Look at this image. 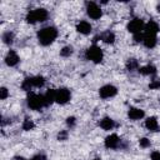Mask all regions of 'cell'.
<instances>
[{
	"instance_id": "21",
	"label": "cell",
	"mask_w": 160,
	"mask_h": 160,
	"mask_svg": "<svg viewBox=\"0 0 160 160\" xmlns=\"http://www.w3.org/2000/svg\"><path fill=\"white\" fill-rule=\"evenodd\" d=\"M2 41L6 45H11L14 42V32L12 31H5L2 34Z\"/></svg>"
},
{
	"instance_id": "9",
	"label": "cell",
	"mask_w": 160,
	"mask_h": 160,
	"mask_svg": "<svg viewBox=\"0 0 160 160\" xmlns=\"http://www.w3.org/2000/svg\"><path fill=\"white\" fill-rule=\"evenodd\" d=\"M105 148H108V149H119V148H122L120 138L116 134H111V135L106 136V139H105Z\"/></svg>"
},
{
	"instance_id": "25",
	"label": "cell",
	"mask_w": 160,
	"mask_h": 160,
	"mask_svg": "<svg viewBox=\"0 0 160 160\" xmlns=\"http://www.w3.org/2000/svg\"><path fill=\"white\" fill-rule=\"evenodd\" d=\"M72 48L71 46H64L61 50H60V55L61 56H64V58H68V56H70L71 54H72Z\"/></svg>"
},
{
	"instance_id": "18",
	"label": "cell",
	"mask_w": 160,
	"mask_h": 160,
	"mask_svg": "<svg viewBox=\"0 0 160 160\" xmlns=\"http://www.w3.org/2000/svg\"><path fill=\"white\" fill-rule=\"evenodd\" d=\"M139 72L141 74V75H155L156 74V68L154 66V65H145V66H142V68H140L139 69Z\"/></svg>"
},
{
	"instance_id": "30",
	"label": "cell",
	"mask_w": 160,
	"mask_h": 160,
	"mask_svg": "<svg viewBox=\"0 0 160 160\" xmlns=\"http://www.w3.org/2000/svg\"><path fill=\"white\" fill-rule=\"evenodd\" d=\"M8 96H9L8 89H6V88H1V89H0V99H1V100H5Z\"/></svg>"
},
{
	"instance_id": "32",
	"label": "cell",
	"mask_w": 160,
	"mask_h": 160,
	"mask_svg": "<svg viewBox=\"0 0 160 160\" xmlns=\"http://www.w3.org/2000/svg\"><path fill=\"white\" fill-rule=\"evenodd\" d=\"M150 158H151V160H160V152L159 151H152Z\"/></svg>"
},
{
	"instance_id": "17",
	"label": "cell",
	"mask_w": 160,
	"mask_h": 160,
	"mask_svg": "<svg viewBox=\"0 0 160 160\" xmlns=\"http://www.w3.org/2000/svg\"><path fill=\"white\" fill-rule=\"evenodd\" d=\"M144 32L145 34H151V35H156L158 34V31H159V25L155 22V21H152V20H150L146 25H145V28H144Z\"/></svg>"
},
{
	"instance_id": "22",
	"label": "cell",
	"mask_w": 160,
	"mask_h": 160,
	"mask_svg": "<svg viewBox=\"0 0 160 160\" xmlns=\"http://www.w3.org/2000/svg\"><path fill=\"white\" fill-rule=\"evenodd\" d=\"M126 69L129 71H134V70L139 69V61L136 59H129L126 61Z\"/></svg>"
},
{
	"instance_id": "35",
	"label": "cell",
	"mask_w": 160,
	"mask_h": 160,
	"mask_svg": "<svg viewBox=\"0 0 160 160\" xmlns=\"http://www.w3.org/2000/svg\"><path fill=\"white\" fill-rule=\"evenodd\" d=\"M92 160H101V159H99V158H95V159H92Z\"/></svg>"
},
{
	"instance_id": "10",
	"label": "cell",
	"mask_w": 160,
	"mask_h": 160,
	"mask_svg": "<svg viewBox=\"0 0 160 160\" xmlns=\"http://www.w3.org/2000/svg\"><path fill=\"white\" fill-rule=\"evenodd\" d=\"M98 39L102 40V41L106 42V44H112V42L115 41V34H114L112 31L108 30V31H104V32L99 34L98 36H95V38H94V41H98Z\"/></svg>"
},
{
	"instance_id": "23",
	"label": "cell",
	"mask_w": 160,
	"mask_h": 160,
	"mask_svg": "<svg viewBox=\"0 0 160 160\" xmlns=\"http://www.w3.org/2000/svg\"><path fill=\"white\" fill-rule=\"evenodd\" d=\"M35 128V124L31 119H25L24 122H22V130L25 131H29V130H32Z\"/></svg>"
},
{
	"instance_id": "14",
	"label": "cell",
	"mask_w": 160,
	"mask_h": 160,
	"mask_svg": "<svg viewBox=\"0 0 160 160\" xmlns=\"http://www.w3.org/2000/svg\"><path fill=\"white\" fill-rule=\"evenodd\" d=\"M156 40H158V39H156V35H151V34H145V32H144L142 42H144V45H145L146 48H149V49L155 48Z\"/></svg>"
},
{
	"instance_id": "29",
	"label": "cell",
	"mask_w": 160,
	"mask_h": 160,
	"mask_svg": "<svg viewBox=\"0 0 160 160\" xmlns=\"http://www.w3.org/2000/svg\"><path fill=\"white\" fill-rule=\"evenodd\" d=\"M75 124H76V119H75L74 116H69V118L66 119V125H68L69 128H74Z\"/></svg>"
},
{
	"instance_id": "33",
	"label": "cell",
	"mask_w": 160,
	"mask_h": 160,
	"mask_svg": "<svg viewBox=\"0 0 160 160\" xmlns=\"http://www.w3.org/2000/svg\"><path fill=\"white\" fill-rule=\"evenodd\" d=\"M11 160H26L24 156H20V155H18V156H14Z\"/></svg>"
},
{
	"instance_id": "28",
	"label": "cell",
	"mask_w": 160,
	"mask_h": 160,
	"mask_svg": "<svg viewBox=\"0 0 160 160\" xmlns=\"http://www.w3.org/2000/svg\"><path fill=\"white\" fill-rule=\"evenodd\" d=\"M149 88L151 90H156V89H160V80L155 79V80H151V82L149 84Z\"/></svg>"
},
{
	"instance_id": "19",
	"label": "cell",
	"mask_w": 160,
	"mask_h": 160,
	"mask_svg": "<svg viewBox=\"0 0 160 160\" xmlns=\"http://www.w3.org/2000/svg\"><path fill=\"white\" fill-rule=\"evenodd\" d=\"M31 79V84H32V88H42L44 84H45V79L40 75L38 76H30Z\"/></svg>"
},
{
	"instance_id": "16",
	"label": "cell",
	"mask_w": 160,
	"mask_h": 160,
	"mask_svg": "<svg viewBox=\"0 0 160 160\" xmlns=\"http://www.w3.org/2000/svg\"><path fill=\"white\" fill-rule=\"evenodd\" d=\"M145 128L150 131H158L159 130V122L155 116H150L145 120Z\"/></svg>"
},
{
	"instance_id": "6",
	"label": "cell",
	"mask_w": 160,
	"mask_h": 160,
	"mask_svg": "<svg viewBox=\"0 0 160 160\" xmlns=\"http://www.w3.org/2000/svg\"><path fill=\"white\" fill-rule=\"evenodd\" d=\"M144 28H145V24H144V21H142L141 19H139V18H135V19L130 20L129 24H128V26H126L128 31L131 32V34H134V35L141 34V31L144 30Z\"/></svg>"
},
{
	"instance_id": "12",
	"label": "cell",
	"mask_w": 160,
	"mask_h": 160,
	"mask_svg": "<svg viewBox=\"0 0 160 160\" xmlns=\"http://www.w3.org/2000/svg\"><path fill=\"white\" fill-rule=\"evenodd\" d=\"M144 115H145L144 110H141L139 108H130L128 110V116L130 120H140L144 118Z\"/></svg>"
},
{
	"instance_id": "11",
	"label": "cell",
	"mask_w": 160,
	"mask_h": 160,
	"mask_svg": "<svg viewBox=\"0 0 160 160\" xmlns=\"http://www.w3.org/2000/svg\"><path fill=\"white\" fill-rule=\"evenodd\" d=\"M5 64L8 65V66H15L18 62H19V55L16 54V51L15 50H9V52L6 54V56H5Z\"/></svg>"
},
{
	"instance_id": "24",
	"label": "cell",
	"mask_w": 160,
	"mask_h": 160,
	"mask_svg": "<svg viewBox=\"0 0 160 160\" xmlns=\"http://www.w3.org/2000/svg\"><path fill=\"white\" fill-rule=\"evenodd\" d=\"M31 88H32L31 79H30V78H25L24 81H22V84H21V89H22L24 91H30Z\"/></svg>"
},
{
	"instance_id": "8",
	"label": "cell",
	"mask_w": 160,
	"mask_h": 160,
	"mask_svg": "<svg viewBox=\"0 0 160 160\" xmlns=\"http://www.w3.org/2000/svg\"><path fill=\"white\" fill-rule=\"evenodd\" d=\"M116 94H118V89L114 85H110V84L104 85L99 90V95H100L101 99H110V98L115 96Z\"/></svg>"
},
{
	"instance_id": "15",
	"label": "cell",
	"mask_w": 160,
	"mask_h": 160,
	"mask_svg": "<svg viewBox=\"0 0 160 160\" xmlns=\"http://www.w3.org/2000/svg\"><path fill=\"white\" fill-rule=\"evenodd\" d=\"M99 125H100V128L104 129V130H112L114 126H115V121H114L111 118L105 116V118H102V119L99 121Z\"/></svg>"
},
{
	"instance_id": "1",
	"label": "cell",
	"mask_w": 160,
	"mask_h": 160,
	"mask_svg": "<svg viewBox=\"0 0 160 160\" xmlns=\"http://www.w3.org/2000/svg\"><path fill=\"white\" fill-rule=\"evenodd\" d=\"M58 38V30L54 26H45L38 31V41L42 46H48Z\"/></svg>"
},
{
	"instance_id": "31",
	"label": "cell",
	"mask_w": 160,
	"mask_h": 160,
	"mask_svg": "<svg viewBox=\"0 0 160 160\" xmlns=\"http://www.w3.org/2000/svg\"><path fill=\"white\" fill-rule=\"evenodd\" d=\"M30 160H46V156H45L44 154H36V155H34Z\"/></svg>"
},
{
	"instance_id": "2",
	"label": "cell",
	"mask_w": 160,
	"mask_h": 160,
	"mask_svg": "<svg viewBox=\"0 0 160 160\" xmlns=\"http://www.w3.org/2000/svg\"><path fill=\"white\" fill-rule=\"evenodd\" d=\"M49 14H48V10L46 9H42V8H38L35 10H31L26 14V22L29 24H35V22H42L48 19Z\"/></svg>"
},
{
	"instance_id": "13",
	"label": "cell",
	"mask_w": 160,
	"mask_h": 160,
	"mask_svg": "<svg viewBox=\"0 0 160 160\" xmlns=\"http://www.w3.org/2000/svg\"><path fill=\"white\" fill-rule=\"evenodd\" d=\"M91 25L88 22V21H85V20H82V21H80L78 25H76V30H78V32H80V34H82V35H88V34H90L91 32Z\"/></svg>"
},
{
	"instance_id": "7",
	"label": "cell",
	"mask_w": 160,
	"mask_h": 160,
	"mask_svg": "<svg viewBox=\"0 0 160 160\" xmlns=\"http://www.w3.org/2000/svg\"><path fill=\"white\" fill-rule=\"evenodd\" d=\"M71 98V94H70V90L66 89V88H60L56 90V96H55V101L64 105L66 104Z\"/></svg>"
},
{
	"instance_id": "34",
	"label": "cell",
	"mask_w": 160,
	"mask_h": 160,
	"mask_svg": "<svg viewBox=\"0 0 160 160\" xmlns=\"http://www.w3.org/2000/svg\"><path fill=\"white\" fill-rule=\"evenodd\" d=\"M156 10H158V12H160V4H158V6H156Z\"/></svg>"
},
{
	"instance_id": "4",
	"label": "cell",
	"mask_w": 160,
	"mask_h": 160,
	"mask_svg": "<svg viewBox=\"0 0 160 160\" xmlns=\"http://www.w3.org/2000/svg\"><path fill=\"white\" fill-rule=\"evenodd\" d=\"M85 58H86L88 60H90V61L98 64V62H101V61H102L104 52H102V50H101L99 46L92 45V46H90V48L85 51Z\"/></svg>"
},
{
	"instance_id": "26",
	"label": "cell",
	"mask_w": 160,
	"mask_h": 160,
	"mask_svg": "<svg viewBox=\"0 0 160 160\" xmlns=\"http://www.w3.org/2000/svg\"><path fill=\"white\" fill-rule=\"evenodd\" d=\"M68 136H69V132H68L66 130H60V132L58 134V140L65 141V140L68 139Z\"/></svg>"
},
{
	"instance_id": "5",
	"label": "cell",
	"mask_w": 160,
	"mask_h": 160,
	"mask_svg": "<svg viewBox=\"0 0 160 160\" xmlns=\"http://www.w3.org/2000/svg\"><path fill=\"white\" fill-rule=\"evenodd\" d=\"M86 14L92 20H98L102 16V11H101L100 6L94 1H88L86 2Z\"/></svg>"
},
{
	"instance_id": "3",
	"label": "cell",
	"mask_w": 160,
	"mask_h": 160,
	"mask_svg": "<svg viewBox=\"0 0 160 160\" xmlns=\"http://www.w3.org/2000/svg\"><path fill=\"white\" fill-rule=\"evenodd\" d=\"M26 104L31 110H40L41 108L46 106L45 96L40 94H35V92H29L26 98Z\"/></svg>"
},
{
	"instance_id": "20",
	"label": "cell",
	"mask_w": 160,
	"mask_h": 160,
	"mask_svg": "<svg viewBox=\"0 0 160 160\" xmlns=\"http://www.w3.org/2000/svg\"><path fill=\"white\" fill-rule=\"evenodd\" d=\"M44 96H45V101H46V106H48V105H50V104H52V102L55 101L56 90H54V89H49Z\"/></svg>"
},
{
	"instance_id": "27",
	"label": "cell",
	"mask_w": 160,
	"mask_h": 160,
	"mask_svg": "<svg viewBox=\"0 0 160 160\" xmlns=\"http://www.w3.org/2000/svg\"><path fill=\"white\" fill-rule=\"evenodd\" d=\"M139 145L141 146V148H149L150 146V140L148 139V138H141L140 140H139Z\"/></svg>"
}]
</instances>
